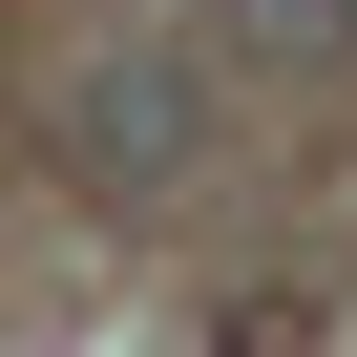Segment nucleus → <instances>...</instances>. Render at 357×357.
I'll return each instance as SVG.
<instances>
[{"label":"nucleus","mask_w":357,"mask_h":357,"mask_svg":"<svg viewBox=\"0 0 357 357\" xmlns=\"http://www.w3.org/2000/svg\"><path fill=\"white\" fill-rule=\"evenodd\" d=\"M63 147H84V190H105V211H168V190H190V147H211V84L168 63V43H105L84 105H63Z\"/></svg>","instance_id":"nucleus-1"}]
</instances>
